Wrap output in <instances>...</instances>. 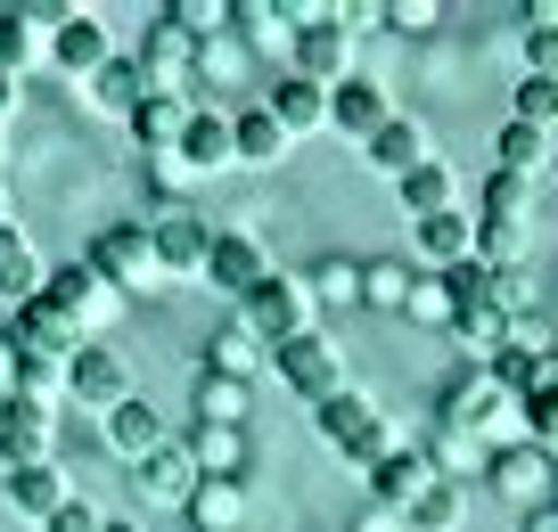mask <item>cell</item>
<instances>
[{"label": "cell", "mask_w": 558, "mask_h": 532, "mask_svg": "<svg viewBox=\"0 0 558 532\" xmlns=\"http://www.w3.org/2000/svg\"><path fill=\"white\" fill-rule=\"evenodd\" d=\"M99 426H107V450H123V459H148L157 443H173V434H165V418L148 410L140 394H132V401H116V410H107Z\"/></svg>", "instance_id": "obj_28"}, {"label": "cell", "mask_w": 558, "mask_h": 532, "mask_svg": "<svg viewBox=\"0 0 558 532\" xmlns=\"http://www.w3.org/2000/svg\"><path fill=\"white\" fill-rule=\"evenodd\" d=\"M9 123H17V83H0V139H9Z\"/></svg>", "instance_id": "obj_55"}, {"label": "cell", "mask_w": 558, "mask_h": 532, "mask_svg": "<svg viewBox=\"0 0 558 532\" xmlns=\"http://www.w3.org/2000/svg\"><path fill=\"white\" fill-rule=\"evenodd\" d=\"M411 320H436V327L452 320V295H444V279H436V271H427V279L411 287Z\"/></svg>", "instance_id": "obj_49"}, {"label": "cell", "mask_w": 558, "mask_h": 532, "mask_svg": "<svg viewBox=\"0 0 558 532\" xmlns=\"http://www.w3.org/2000/svg\"><path fill=\"white\" fill-rule=\"evenodd\" d=\"M518 418H525V443L558 459V378H542L534 394H518Z\"/></svg>", "instance_id": "obj_39"}, {"label": "cell", "mask_w": 558, "mask_h": 532, "mask_svg": "<svg viewBox=\"0 0 558 532\" xmlns=\"http://www.w3.org/2000/svg\"><path fill=\"white\" fill-rule=\"evenodd\" d=\"M534 213V181H518V172L493 164L485 172V222H525Z\"/></svg>", "instance_id": "obj_40"}, {"label": "cell", "mask_w": 558, "mask_h": 532, "mask_svg": "<svg viewBox=\"0 0 558 532\" xmlns=\"http://www.w3.org/2000/svg\"><path fill=\"white\" fill-rule=\"evenodd\" d=\"M501 172H518V181H542V172L558 164V132H534V123H501Z\"/></svg>", "instance_id": "obj_32"}, {"label": "cell", "mask_w": 558, "mask_h": 532, "mask_svg": "<svg viewBox=\"0 0 558 532\" xmlns=\"http://www.w3.org/2000/svg\"><path fill=\"white\" fill-rule=\"evenodd\" d=\"M313 279H296V271H271L255 295L239 304V320L255 327L263 344H288V336H313Z\"/></svg>", "instance_id": "obj_3"}, {"label": "cell", "mask_w": 558, "mask_h": 532, "mask_svg": "<svg viewBox=\"0 0 558 532\" xmlns=\"http://www.w3.org/2000/svg\"><path fill=\"white\" fill-rule=\"evenodd\" d=\"M427 483H444V475H436V459H427L418 443H411V450L395 443V450H386L378 467H369V499H378V508H395V516L411 508V499L427 492Z\"/></svg>", "instance_id": "obj_12"}, {"label": "cell", "mask_w": 558, "mask_h": 532, "mask_svg": "<svg viewBox=\"0 0 558 532\" xmlns=\"http://www.w3.org/2000/svg\"><path fill=\"white\" fill-rule=\"evenodd\" d=\"M190 66H197V41L190 34H173V25H148V41H140V74H148V90H173V83H190Z\"/></svg>", "instance_id": "obj_23"}, {"label": "cell", "mask_w": 558, "mask_h": 532, "mask_svg": "<svg viewBox=\"0 0 558 532\" xmlns=\"http://www.w3.org/2000/svg\"><path fill=\"white\" fill-rule=\"evenodd\" d=\"M518 255H525V222H485L476 213V262L485 271H518Z\"/></svg>", "instance_id": "obj_41"}, {"label": "cell", "mask_w": 558, "mask_h": 532, "mask_svg": "<svg viewBox=\"0 0 558 532\" xmlns=\"http://www.w3.org/2000/svg\"><path fill=\"white\" fill-rule=\"evenodd\" d=\"M173 164H181V172H230V164H239V148H230V115H206V107H190Z\"/></svg>", "instance_id": "obj_18"}, {"label": "cell", "mask_w": 558, "mask_h": 532, "mask_svg": "<svg viewBox=\"0 0 558 532\" xmlns=\"http://www.w3.org/2000/svg\"><path fill=\"white\" fill-rule=\"evenodd\" d=\"M271 361H279V385L304 401V410H320L329 394H345V352H337L329 336H288V344H271Z\"/></svg>", "instance_id": "obj_4"}, {"label": "cell", "mask_w": 558, "mask_h": 532, "mask_svg": "<svg viewBox=\"0 0 558 532\" xmlns=\"http://www.w3.org/2000/svg\"><path fill=\"white\" fill-rule=\"evenodd\" d=\"M50 58H58V74L90 83V74H99L107 58H116V41H107V25H99V17H83V9H74V17L50 34Z\"/></svg>", "instance_id": "obj_16"}, {"label": "cell", "mask_w": 558, "mask_h": 532, "mask_svg": "<svg viewBox=\"0 0 558 532\" xmlns=\"http://www.w3.org/2000/svg\"><path fill=\"white\" fill-rule=\"evenodd\" d=\"M41 295H50V304L66 311L74 327H83V336H99V327L123 311V295L107 287V279L90 271V262H66V271H50V287H41Z\"/></svg>", "instance_id": "obj_10"}, {"label": "cell", "mask_w": 558, "mask_h": 532, "mask_svg": "<svg viewBox=\"0 0 558 532\" xmlns=\"http://www.w3.org/2000/svg\"><path fill=\"white\" fill-rule=\"evenodd\" d=\"M509 410H518V401H509L493 378H460L452 394H444V426H460V434H501Z\"/></svg>", "instance_id": "obj_17"}, {"label": "cell", "mask_w": 558, "mask_h": 532, "mask_svg": "<svg viewBox=\"0 0 558 532\" xmlns=\"http://www.w3.org/2000/svg\"><path fill=\"white\" fill-rule=\"evenodd\" d=\"M460 516H469V499H460V483L444 475V483H427V492L402 508V524L411 532H460Z\"/></svg>", "instance_id": "obj_35"}, {"label": "cell", "mask_w": 558, "mask_h": 532, "mask_svg": "<svg viewBox=\"0 0 558 532\" xmlns=\"http://www.w3.org/2000/svg\"><path fill=\"white\" fill-rule=\"evenodd\" d=\"M50 287V271H41V255H34V238H25L17 222H0V304L17 311V304H34V295Z\"/></svg>", "instance_id": "obj_19"}, {"label": "cell", "mask_w": 558, "mask_h": 532, "mask_svg": "<svg viewBox=\"0 0 558 532\" xmlns=\"http://www.w3.org/2000/svg\"><path fill=\"white\" fill-rule=\"evenodd\" d=\"M509 123H534V132H558V83L525 74V83L509 90Z\"/></svg>", "instance_id": "obj_43"}, {"label": "cell", "mask_w": 558, "mask_h": 532, "mask_svg": "<svg viewBox=\"0 0 558 532\" xmlns=\"http://www.w3.org/2000/svg\"><path fill=\"white\" fill-rule=\"evenodd\" d=\"M518 50H525V74H542V83H558V25H542V17H525V34H518Z\"/></svg>", "instance_id": "obj_46"}, {"label": "cell", "mask_w": 558, "mask_h": 532, "mask_svg": "<svg viewBox=\"0 0 558 532\" xmlns=\"http://www.w3.org/2000/svg\"><path fill=\"white\" fill-rule=\"evenodd\" d=\"M9 344H17V352H34V361H74L90 336H83V327H74L66 311L50 304V295H34V304L9 311Z\"/></svg>", "instance_id": "obj_9"}, {"label": "cell", "mask_w": 558, "mask_h": 532, "mask_svg": "<svg viewBox=\"0 0 558 532\" xmlns=\"http://www.w3.org/2000/svg\"><path fill=\"white\" fill-rule=\"evenodd\" d=\"M444 336L460 344V352H469V361H501V344H509V320L493 304H469V311H452V320H444Z\"/></svg>", "instance_id": "obj_31"}, {"label": "cell", "mask_w": 558, "mask_h": 532, "mask_svg": "<svg viewBox=\"0 0 558 532\" xmlns=\"http://www.w3.org/2000/svg\"><path fill=\"white\" fill-rule=\"evenodd\" d=\"M411 238H418V255L436 262V271H452V262H469L476 255V213H427V222H411Z\"/></svg>", "instance_id": "obj_26"}, {"label": "cell", "mask_w": 558, "mask_h": 532, "mask_svg": "<svg viewBox=\"0 0 558 532\" xmlns=\"http://www.w3.org/2000/svg\"><path fill=\"white\" fill-rule=\"evenodd\" d=\"M271 271H279L271 246H263L246 222H222V230H214V246H206V287H222V295H239V304H246Z\"/></svg>", "instance_id": "obj_6"}, {"label": "cell", "mask_w": 558, "mask_h": 532, "mask_svg": "<svg viewBox=\"0 0 558 532\" xmlns=\"http://www.w3.org/2000/svg\"><path fill=\"white\" fill-rule=\"evenodd\" d=\"M197 483H206V475H197V459H190V443H181V434H173V443H157L148 459H132V492H140V499L190 508V492H197Z\"/></svg>", "instance_id": "obj_11"}, {"label": "cell", "mask_w": 558, "mask_h": 532, "mask_svg": "<svg viewBox=\"0 0 558 532\" xmlns=\"http://www.w3.org/2000/svg\"><path fill=\"white\" fill-rule=\"evenodd\" d=\"M0 83H9V74H0Z\"/></svg>", "instance_id": "obj_58"}, {"label": "cell", "mask_w": 558, "mask_h": 532, "mask_svg": "<svg viewBox=\"0 0 558 532\" xmlns=\"http://www.w3.org/2000/svg\"><path fill=\"white\" fill-rule=\"evenodd\" d=\"M190 524L197 532H239L246 524V483L239 475H206L190 492Z\"/></svg>", "instance_id": "obj_30"}, {"label": "cell", "mask_w": 558, "mask_h": 532, "mask_svg": "<svg viewBox=\"0 0 558 532\" xmlns=\"http://www.w3.org/2000/svg\"><path fill=\"white\" fill-rule=\"evenodd\" d=\"M436 17H444L436 0H395V9H386V25H395V34H427Z\"/></svg>", "instance_id": "obj_51"}, {"label": "cell", "mask_w": 558, "mask_h": 532, "mask_svg": "<svg viewBox=\"0 0 558 532\" xmlns=\"http://www.w3.org/2000/svg\"><path fill=\"white\" fill-rule=\"evenodd\" d=\"M90 99H99L107 115H132V107L148 99V74H140V58H107V66L90 74Z\"/></svg>", "instance_id": "obj_34"}, {"label": "cell", "mask_w": 558, "mask_h": 532, "mask_svg": "<svg viewBox=\"0 0 558 532\" xmlns=\"http://www.w3.org/2000/svg\"><path fill=\"white\" fill-rule=\"evenodd\" d=\"M181 443H190L197 475H246V434L239 426H190Z\"/></svg>", "instance_id": "obj_33"}, {"label": "cell", "mask_w": 558, "mask_h": 532, "mask_svg": "<svg viewBox=\"0 0 558 532\" xmlns=\"http://www.w3.org/2000/svg\"><path fill=\"white\" fill-rule=\"evenodd\" d=\"M190 410H197V426H239V418H246V385H239V378H214V369H197Z\"/></svg>", "instance_id": "obj_36"}, {"label": "cell", "mask_w": 558, "mask_h": 532, "mask_svg": "<svg viewBox=\"0 0 558 532\" xmlns=\"http://www.w3.org/2000/svg\"><path fill=\"white\" fill-rule=\"evenodd\" d=\"M230 148H239V164H255V172H271L279 164V156H288V148H296V139H288V132H279V115H271V107H239V115H230Z\"/></svg>", "instance_id": "obj_21"}, {"label": "cell", "mask_w": 558, "mask_h": 532, "mask_svg": "<svg viewBox=\"0 0 558 532\" xmlns=\"http://www.w3.org/2000/svg\"><path fill=\"white\" fill-rule=\"evenodd\" d=\"M362 156L386 172V181H402V172H418V164H427L436 148H427V123H418V115H386L378 132L362 139Z\"/></svg>", "instance_id": "obj_14"}, {"label": "cell", "mask_w": 558, "mask_h": 532, "mask_svg": "<svg viewBox=\"0 0 558 532\" xmlns=\"http://www.w3.org/2000/svg\"><path fill=\"white\" fill-rule=\"evenodd\" d=\"M157 17H165V25H173V34H190V41H206V34H214V25H222V17H230V9H222V0H165Z\"/></svg>", "instance_id": "obj_45"}, {"label": "cell", "mask_w": 558, "mask_h": 532, "mask_svg": "<svg viewBox=\"0 0 558 532\" xmlns=\"http://www.w3.org/2000/svg\"><path fill=\"white\" fill-rule=\"evenodd\" d=\"M313 426H320V443H329V450H345L353 467H378L386 450H395V426H386V410H378L369 394H353V385L320 401V410H313Z\"/></svg>", "instance_id": "obj_1"}, {"label": "cell", "mask_w": 558, "mask_h": 532, "mask_svg": "<svg viewBox=\"0 0 558 532\" xmlns=\"http://www.w3.org/2000/svg\"><path fill=\"white\" fill-rule=\"evenodd\" d=\"M99 532H140V524H99Z\"/></svg>", "instance_id": "obj_57"}, {"label": "cell", "mask_w": 558, "mask_h": 532, "mask_svg": "<svg viewBox=\"0 0 558 532\" xmlns=\"http://www.w3.org/2000/svg\"><path fill=\"white\" fill-rule=\"evenodd\" d=\"M386 115H395V107H386V90L369 83V74H345V83L329 90V123H337L345 139H369Z\"/></svg>", "instance_id": "obj_22"}, {"label": "cell", "mask_w": 558, "mask_h": 532, "mask_svg": "<svg viewBox=\"0 0 558 532\" xmlns=\"http://www.w3.org/2000/svg\"><path fill=\"white\" fill-rule=\"evenodd\" d=\"M66 385H74V401H83V410H116V401H132V378H123V361L116 352H107V344H83V352H74L66 361Z\"/></svg>", "instance_id": "obj_13"}, {"label": "cell", "mask_w": 558, "mask_h": 532, "mask_svg": "<svg viewBox=\"0 0 558 532\" xmlns=\"http://www.w3.org/2000/svg\"><path fill=\"white\" fill-rule=\"evenodd\" d=\"M509 344H518V352H558V327L542 320V311H518V320H509Z\"/></svg>", "instance_id": "obj_48"}, {"label": "cell", "mask_w": 558, "mask_h": 532, "mask_svg": "<svg viewBox=\"0 0 558 532\" xmlns=\"http://www.w3.org/2000/svg\"><path fill=\"white\" fill-rule=\"evenodd\" d=\"M0 467H58V410L41 401H0Z\"/></svg>", "instance_id": "obj_7"}, {"label": "cell", "mask_w": 558, "mask_h": 532, "mask_svg": "<svg viewBox=\"0 0 558 532\" xmlns=\"http://www.w3.org/2000/svg\"><path fill=\"white\" fill-rule=\"evenodd\" d=\"M0 222H9V181H0Z\"/></svg>", "instance_id": "obj_56"}, {"label": "cell", "mask_w": 558, "mask_h": 532, "mask_svg": "<svg viewBox=\"0 0 558 532\" xmlns=\"http://www.w3.org/2000/svg\"><path fill=\"white\" fill-rule=\"evenodd\" d=\"M34 50H50V41H41L34 25H25V9H0V74L17 83V74L34 66Z\"/></svg>", "instance_id": "obj_42"}, {"label": "cell", "mask_w": 558, "mask_h": 532, "mask_svg": "<svg viewBox=\"0 0 558 532\" xmlns=\"http://www.w3.org/2000/svg\"><path fill=\"white\" fill-rule=\"evenodd\" d=\"M83 262H90V271H99V279H107V287H116V295H148V287H165L157 238H148V230H140V222H116V230H99Z\"/></svg>", "instance_id": "obj_2"}, {"label": "cell", "mask_w": 558, "mask_h": 532, "mask_svg": "<svg viewBox=\"0 0 558 532\" xmlns=\"http://www.w3.org/2000/svg\"><path fill=\"white\" fill-rule=\"evenodd\" d=\"M493 492H501L518 516L542 508V499H558V459L534 450V443H501V450H493Z\"/></svg>", "instance_id": "obj_8"}, {"label": "cell", "mask_w": 558, "mask_h": 532, "mask_svg": "<svg viewBox=\"0 0 558 532\" xmlns=\"http://www.w3.org/2000/svg\"><path fill=\"white\" fill-rule=\"evenodd\" d=\"M17 401H41V410L74 401V385H66V361H34V352H17Z\"/></svg>", "instance_id": "obj_38"}, {"label": "cell", "mask_w": 558, "mask_h": 532, "mask_svg": "<svg viewBox=\"0 0 558 532\" xmlns=\"http://www.w3.org/2000/svg\"><path fill=\"white\" fill-rule=\"evenodd\" d=\"M123 123H132V139H140V148L173 156V148H181V123H190V99H181V90H148V99H140Z\"/></svg>", "instance_id": "obj_25"}, {"label": "cell", "mask_w": 558, "mask_h": 532, "mask_svg": "<svg viewBox=\"0 0 558 532\" xmlns=\"http://www.w3.org/2000/svg\"><path fill=\"white\" fill-rule=\"evenodd\" d=\"M395 189H402V213H411V222H427V213H452V206H460V172L444 164V156H427L418 172H402Z\"/></svg>", "instance_id": "obj_27"}, {"label": "cell", "mask_w": 558, "mask_h": 532, "mask_svg": "<svg viewBox=\"0 0 558 532\" xmlns=\"http://www.w3.org/2000/svg\"><path fill=\"white\" fill-rule=\"evenodd\" d=\"M313 304H362V262L329 255V262L313 271Z\"/></svg>", "instance_id": "obj_44"}, {"label": "cell", "mask_w": 558, "mask_h": 532, "mask_svg": "<svg viewBox=\"0 0 558 532\" xmlns=\"http://www.w3.org/2000/svg\"><path fill=\"white\" fill-rule=\"evenodd\" d=\"M66 499H74L66 467H9V508H17L25 524H50Z\"/></svg>", "instance_id": "obj_20"}, {"label": "cell", "mask_w": 558, "mask_h": 532, "mask_svg": "<svg viewBox=\"0 0 558 532\" xmlns=\"http://www.w3.org/2000/svg\"><path fill=\"white\" fill-rule=\"evenodd\" d=\"M288 58H296V74H304V83H320V90H337V83L353 74V41L337 34V17L304 25V34H296V50H288Z\"/></svg>", "instance_id": "obj_15"}, {"label": "cell", "mask_w": 558, "mask_h": 532, "mask_svg": "<svg viewBox=\"0 0 558 532\" xmlns=\"http://www.w3.org/2000/svg\"><path fill=\"white\" fill-rule=\"evenodd\" d=\"M525 532H558V499H542V508H525Z\"/></svg>", "instance_id": "obj_54"}, {"label": "cell", "mask_w": 558, "mask_h": 532, "mask_svg": "<svg viewBox=\"0 0 558 532\" xmlns=\"http://www.w3.org/2000/svg\"><path fill=\"white\" fill-rule=\"evenodd\" d=\"M427 459H436V475H444V467H476V434L444 426V434H436V450H427Z\"/></svg>", "instance_id": "obj_50"}, {"label": "cell", "mask_w": 558, "mask_h": 532, "mask_svg": "<svg viewBox=\"0 0 558 532\" xmlns=\"http://www.w3.org/2000/svg\"><path fill=\"white\" fill-rule=\"evenodd\" d=\"M9 394H17V344L0 336V401H9Z\"/></svg>", "instance_id": "obj_53"}, {"label": "cell", "mask_w": 558, "mask_h": 532, "mask_svg": "<svg viewBox=\"0 0 558 532\" xmlns=\"http://www.w3.org/2000/svg\"><path fill=\"white\" fill-rule=\"evenodd\" d=\"M197 369H214V378H255V369H263V336H255V327H246V320H222V327H214V336H206V361H197Z\"/></svg>", "instance_id": "obj_29"}, {"label": "cell", "mask_w": 558, "mask_h": 532, "mask_svg": "<svg viewBox=\"0 0 558 532\" xmlns=\"http://www.w3.org/2000/svg\"><path fill=\"white\" fill-rule=\"evenodd\" d=\"M411 287H418L411 262H362V304H378V311H411Z\"/></svg>", "instance_id": "obj_37"}, {"label": "cell", "mask_w": 558, "mask_h": 532, "mask_svg": "<svg viewBox=\"0 0 558 532\" xmlns=\"http://www.w3.org/2000/svg\"><path fill=\"white\" fill-rule=\"evenodd\" d=\"M140 230L157 238V262H165V287L173 279H206V246H214V230L197 222L190 206H173V197H157V206L140 213Z\"/></svg>", "instance_id": "obj_5"}, {"label": "cell", "mask_w": 558, "mask_h": 532, "mask_svg": "<svg viewBox=\"0 0 558 532\" xmlns=\"http://www.w3.org/2000/svg\"><path fill=\"white\" fill-rule=\"evenodd\" d=\"M444 279V295H452V311H469V304H485V287H493V271H485V262H452V271H436Z\"/></svg>", "instance_id": "obj_47"}, {"label": "cell", "mask_w": 558, "mask_h": 532, "mask_svg": "<svg viewBox=\"0 0 558 532\" xmlns=\"http://www.w3.org/2000/svg\"><path fill=\"white\" fill-rule=\"evenodd\" d=\"M99 524H107V516L90 508V499H66V508H58V516H50L41 532H99Z\"/></svg>", "instance_id": "obj_52"}, {"label": "cell", "mask_w": 558, "mask_h": 532, "mask_svg": "<svg viewBox=\"0 0 558 532\" xmlns=\"http://www.w3.org/2000/svg\"><path fill=\"white\" fill-rule=\"evenodd\" d=\"M263 107L279 115V132H288V139H304V132H320V123H329V90L304 83V74H279Z\"/></svg>", "instance_id": "obj_24"}]
</instances>
